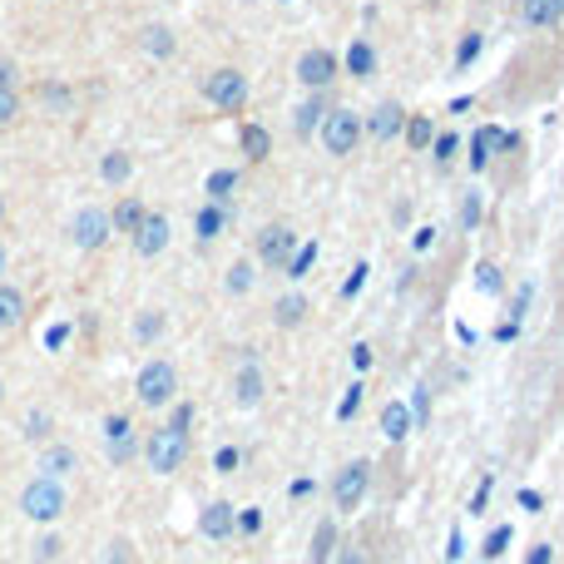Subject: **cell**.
<instances>
[{"label":"cell","instance_id":"e0dca14e","mask_svg":"<svg viewBox=\"0 0 564 564\" xmlns=\"http://www.w3.org/2000/svg\"><path fill=\"white\" fill-rule=\"evenodd\" d=\"M25 322V292L21 288H0V332H11Z\"/></svg>","mask_w":564,"mask_h":564},{"label":"cell","instance_id":"cb8c5ba5","mask_svg":"<svg viewBox=\"0 0 564 564\" xmlns=\"http://www.w3.org/2000/svg\"><path fill=\"white\" fill-rule=\"evenodd\" d=\"M243 154L248 159H267V154H273V134H267L263 124H243Z\"/></svg>","mask_w":564,"mask_h":564},{"label":"cell","instance_id":"d590c367","mask_svg":"<svg viewBox=\"0 0 564 564\" xmlns=\"http://www.w3.org/2000/svg\"><path fill=\"white\" fill-rule=\"evenodd\" d=\"M312 257H317V243H308L302 253H292V257H288V277H302V273H308Z\"/></svg>","mask_w":564,"mask_h":564},{"label":"cell","instance_id":"7bdbcfd3","mask_svg":"<svg viewBox=\"0 0 564 564\" xmlns=\"http://www.w3.org/2000/svg\"><path fill=\"white\" fill-rule=\"evenodd\" d=\"M520 511H530V515L544 511V495H540V490H520Z\"/></svg>","mask_w":564,"mask_h":564},{"label":"cell","instance_id":"d6a6232c","mask_svg":"<svg viewBox=\"0 0 564 564\" xmlns=\"http://www.w3.org/2000/svg\"><path fill=\"white\" fill-rule=\"evenodd\" d=\"M159 332H164V317H159V312H144V317L134 322V337H139V341H154Z\"/></svg>","mask_w":564,"mask_h":564},{"label":"cell","instance_id":"5b68a950","mask_svg":"<svg viewBox=\"0 0 564 564\" xmlns=\"http://www.w3.org/2000/svg\"><path fill=\"white\" fill-rule=\"evenodd\" d=\"M367 485H372V466H367V460L341 466L337 476H332V505H337V511H357L362 495H367Z\"/></svg>","mask_w":564,"mask_h":564},{"label":"cell","instance_id":"91938a15","mask_svg":"<svg viewBox=\"0 0 564 564\" xmlns=\"http://www.w3.org/2000/svg\"><path fill=\"white\" fill-rule=\"evenodd\" d=\"M0 218H5V199H0Z\"/></svg>","mask_w":564,"mask_h":564},{"label":"cell","instance_id":"44dd1931","mask_svg":"<svg viewBox=\"0 0 564 564\" xmlns=\"http://www.w3.org/2000/svg\"><path fill=\"white\" fill-rule=\"evenodd\" d=\"M273 317H277V327H298V322L308 317V298H302V292H288V298H277Z\"/></svg>","mask_w":564,"mask_h":564},{"label":"cell","instance_id":"6da1fadb","mask_svg":"<svg viewBox=\"0 0 564 564\" xmlns=\"http://www.w3.org/2000/svg\"><path fill=\"white\" fill-rule=\"evenodd\" d=\"M322 144H327V154H337V159H347V154H357V144H362V115L357 109H327L317 124Z\"/></svg>","mask_w":564,"mask_h":564},{"label":"cell","instance_id":"1f68e13d","mask_svg":"<svg viewBox=\"0 0 564 564\" xmlns=\"http://www.w3.org/2000/svg\"><path fill=\"white\" fill-rule=\"evenodd\" d=\"M253 288V263H233L228 267V292H248Z\"/></svg>","mask_w":564,"mask_h":564},{"label":"cell","instance_id":"f1b7e54d","mask_svg":"<svg viewBox=\"0 0 564 564\" xmlns=\"http://www.w3.org/2000/svg\"><path fill=\"white\" fill-rule=\"evenodd\" d=\"M129 169H134V164H129V154H109V159L99 164V179H105V183H124Z\"/></svg>","mask_w":564,"mask_h":564},{"label":"cell","instance_id":"60d3db41","mask_svg":"<svg viewBox=\"0 0 564 564\" xmlns=\"http://www.w3.org/2000/svg\"><path fill=\"white\" fill-rule=\"evenodd\" d=\"M490 490H495V476H485L480 480V490H476V501H470V515H480L490 505Z\"/></svg>","mask_w":564,"mask_h":564},{"label":"cell","instance_id":"f6af8a7d","mask_svg":"<svg viewBox=\"0 0 564 564\" xmlns=\"http://www.w3.org/2000/svg\"><path fill=\"white\" fill-rule=\"evenodd\" d=\"M480 288H485V292H501V267H480Z\"/></svg>","mask_w":564,"mask_h":564},{"label":"cell","instance_id":"680465c9","mask_svg":"<svg viewBox=\"0 0 564 564\" xmlns=\"http://www.w3.org/2000/svg\"><path fill=\"white\" fill-rule=\"evenodd\" d=\"M0 273H5V248H0Z\"/></svg>","mask_w":564,"mask_h":564},{"label":"cell","instance_id":"277c9868","mask_svg":"<svg viewBox=\"0 0 564 564\" xmlns=\"http://www.w3.org/2000/svg\"><path fill=\"white\" fill-rule=\"evenodd\" d=\"M189 460V431L164 427L149 436V470L154 476H173V470Z\"/></svg>","mask_w":564,"mask_h":564},{"label":"cell","instance_id":"6f0895ef","mask_svg":"<svg viewBox=\"0 0 564 564\" xmlns=\"http://www.w3.org/2000/svg\"><path fill=\"white\" fill-rule=\"evenodd\" d=\"M288 490H292V501H302V495H312V480H292Z\"/></svg>","mask_w":564,"mask_h":564},{"label":"cell","instance_id":"30bf717a","mask_svg":"<svg viewBox=\"0 0 564 564\" xmlns=\"http://www.w3.org/2000/svg\"><path fill=\"white\" fill-rule=\"evenodd\" d=\"M169 233H173V228H169V218H164V214H144V224H139L129 238H134V253L139 257H159L164 248H169Z\"/></svg>","mask_w":564,"mask_h":564},{"label":"cell","instance_id":"8d00e7d4","mask_svg":"<svg viewBox=\"0 0 564 564\" xmlns=\"http://www.w3.org/2000/svg\"><path fill=\"white\" fill-rule=\"evenodd\" d=\"M40 99L50 109H70V89H64V85H40Z\"/></svg>","mask_w":564,"mask_h":564},{"label":"cell","instance_id":"e575fe53","mask_svg":"<svg viewBox=\"0 0 564 564\" xmlns=\"http://www.w3.org/2000/svg\"><path fill=\"white\" fill-rule=\"evenodd\" d=\"M505 544H511V525H501V530H490V540H485V560H501Z\"/></svg>","mask_w":564,"mask_h":564},{"label":"cell","instance_id":"9c48e42d","mask_svg":"<svg viewBox=\"0 0 564 564\" xmlns=\"http://www.w3.org/2000/svg\"><path fill=\"white\" fill-rule=\"evenodd\" d=\"M337 70H341L337 55L322 50V45H317V50H302V55H298V80H302L308 89H327L332 80H337Z\"/></svg>","mask_w":564,"mask_h":564},{"label":"cell","instance_id":"7402d4cb","mask_svg":"<svg viewBox=\"0 0 564 564\" xmlns=\"http://www.w3.org/2000/svg\"><path fill=\"white\" fill-rule=\"evenodd\" d=\"M144 214H149V208H144L139 199H119V208L109 214V218H115V233H134V228L144 224Z\"/></svg>","mask_w":564,"mask_h":564},{"label":"cell","instance_id":"74e56055","mask_svg":"<svg viewBox=\"0 0 564 564\" xmlns=\"http://www.w3.org/2000/svg\"><path fill=\"white\" fill-rule=\"evenodd\" d=\"M431 149H436V159H441V164H446V159H451V154H456V149H460V139H456V134H436V139H431Z\"/></svg>","mask_w":564,"mask_h":564},{"label":"cell","instance_id":"d4e9b609","mask_svg":"<svg viewBox=\"0 0 564 564\" xmlns=\"http://www.w3.org/2000/svg\"><path fill=\"white\" fill-rule=\"evenodd\" d=\"M347 70H351V75H357V80H367V75H372V70H376V50H372V45H367V40H357V45H351V50H347Z\"/></svg>","mask_w":564,"mask_h":564},{"label":"cell","instance_id":"2e32d148","mask_svg":"<svg viewBox=\"0 0 564 564\" xmlns=\"http://www.w3.org/2000/svg\"><path fill=\"white\" fill-rule=\"evenodd\" d=\"M233 401H238V406H257V401H263V372H257L253 362H243V372H238Z\"/></svg>","mask_w":564,"mask_h":564},{"label":"cell","instance_id":"f35d334b","mask_svg":"<svg viewBox=\"0 0 564 564\" xmlns=\"http://www.w3.org/2000/svg\"><path fill=\"white\" fill-rule=\"evenodd\" d=\"M476 55H480V35H466V40H460V55H456V70H466Z\"/></svg>","mask_w":564,"mask_h":564},{"label":"cell","instance_id":"bcb514c9","mask_svg":"<svg viewBox=\"0 0 564 564\" xmlns=\"http://www.w3.org/2000/svg\"><path fill=\"white\" fill-rule=\"evenodd\" d=\"M351 367H357V372H367V367H372V347H367V341H357V347H351Z\"/></svg>","mask_w":564,"mask_h":564},{"label":"cell","instance_id":"836d02e7","mask_svg":"<svg viewBox=\"0 0 564 564\" xmlns=\"http://www.w3.org/2000/svg\"><path fill=\"white\" fill-rule=\"evenodd\" d=\"M362 392H367L362 382L347 386V396H341V406H337V421H351V416H357V406H362Z\"/></svg>","mask_w":564,"mask_h":564},{"label":"cell","instance_id":"3957f363","mask_svg":"<svg viewBox=\"0 0 564 564\" xmlns=\"http://www.w3.org/2000/svg\"><path fill=\"white\" fill-rule=\"evenodd\" d=\"M203 95H208V105L218 115H238L248 105V75L243 70H214V75L203 80Z\"/></svg>","mask_w":564,"mask_h":564},{"label":"cell","instance_id":"d6986e66","mask_svg":"<svg viewBox=\"0 0 564 564\" xmlns=\"http://www.w3.org/2000/svg\"><path fill=\"white\" fill-rule=\"evenodd\" d=\"M193 228H199V238H203V243H214V238L228 228V214H224V208H218V203H203V208H199V218H193Z\"/></svg>","mask_w":564,"mask_h":564},{"label":"cell","instance_id":"603a6c76","mask_svg":"<svg viewBox=\"0 0 564 564\" xmlns=\"http://www.w3.org/2000/svg\"><path fill=\"white\" fill-rule=\"evenodd\" d=\"M139 45L164 60V55H173V45H179V40L169 35V25H144V31H139Z\"/></svg>","mask_w":564,"mask_h":564},{"label":"cell","instance_id":"4fadbf2b","mask_svg":"<svg viewBox=\"0 0 564 564\" xmlns=\"http://www.w3.org/2000/svg\"><path fill=\"white\" fill-rule=\"evenodd\" d=\"M411 431H416L411 406H406V401H392V406H386V411H382V436H386V441H406Z\"/></svg>","mask_w":564,"mask_h":564},{"label":"cell","instance_id":"4316f807","mask_svg":"<svg viewBox=\"0 0 564 564\" xmlns=\"http://www.w3.org/2000/svg\"><path fill=\"white\" fill-rule=\"evenodd\" d=\"M332 544H337V525L322 520L317 535H312V554H308V560H312V564H327V560H332Z\"/></svg>","mask_w":564,"mask_h":564},{"label":"cell","instance_id":"ac0fdd59","mask_svg":"<svg viewBox=\"0 0 564 564\" xmlns=\"http://www.w3.org/2000/svg\"><path fill=\"white\" fill-rule=\"evenodd\" d=\"M105 436H109V456H115V460H129V456H134V441H129V421H124V416H109V421H105Z\"/></svg>","mask_w":564,"mask_h":564},{"label":"cell","instance_id":"ba28073f","mask_svg":"<svg viewBox=\"0 0 564 564\" xmlns=\"http://www.w3.org/2000/svg\"><path fill=\"white\" fill-rule=\"evenodd\" d=\"M292 253H298V228L267 224L263 233H257V263H263V267H288Z\"/></svg>","mask_w":564,"mask_h":564},{"label":"cell","instance_id":"b9f144b4","mask_svg":"<svg viewBox=\"0 0 564 564\" xmlns=\"http://www.w3.org/2000/svg\"><path fill=\"white\" fill-rule=\"evenodd\" d=\"M238 530L257 535V530H263V511H243V515H238Z\"/></svg>","mask_w":564,"mask_h":564},{"label":"cell","instance_id":"ffe728a7","mask_svg":"<svg viewBox=\"0 0 564 564\" xmlns=\"http://www.w3.org/2000/svg\"><path fill=\"white\" fill-rule=\"evenodd\" d=\"M322 115H327V105H322V99H308V105H298V115H292V134H298V139L317 134Z\"/></svg>","mask_w":564,"mask_h":564},{"label":"cell","instance_id":"83f0119b","mask_svg":"<svg viewBox=\"0 0 564 564\" xmlns=\"http://www.w3.org/2000/svg\"><path fill=\"white\" fill-rule=\"evenodd\" d=\"M401 134L411 139V149H431V139H436V124H431L427 115H416V119H406Z\"/></svg>","mask_w":564,"mask_h":564},{"label":"cell","instance_id":"4dcf8cb0","mask_svg":"<svg viewBox=\"0 0 564 564\" xmlns=\"http://www.w3.org/2000/svg\"><path fill=\"white\" fill-rule=\"evenodd\" d=\"M15 119H21V95L0 85V129H11Z\"/></svg>","mask_w":564,"mask_h":564},{"label":"cell","instance_id":"f546056e","mask_svg":"<svg viewBox=\"0 0 564 564\" xmlns=\"http://www.w3.org/2000/svg\"><path fill=\"white\" fill-rule=\"evenodd\" d=\"M238 189V173L233 169H214V173H208V199H228V193H233Z\"/></svg>","mask_w":564,"mask_h":564},{"label":"cell","instance_id":"11a10c76","mask_svg":"<svg viewBox=\"0 0 564 564\" xmlns=\"http://www.w3.org/2000/svg\"><path fill=\"white\" fill-rule=\"evenodd\" d=\"M0 85L15 89V64H11V60H0Z\"/></svg>","mask_w":564,"mask_h":564},{"label":"cell","instance_id":"94428289","mask_svg":"<svg viewBox=\"0 0 564 564\" xmlns=\"http://www.w3.org/2000/svg\"><path fill=\"white\" fill-rule=\"evenodd\" d=\"M0 401H5V386H0Z\"/></svg>","mask_w":564,"mask_h":564},{"label":"cell","instance_id":"c3c4849f","mask_svg":"<svg viewBox=\"0 0 564 564\" xmlns=\"http://www.w3.org/2000/svg\"><path fill=\"white\" fill-rule=\"evenodd\" d=\"M362 283H367V263H357L351 267V277H347V298L351 292H362Z\"/></svg>","mask_w":564,"mask_h":564},{"label":"cell","instance_id":"f5cc1de1","mask_svg":"<svg viewBox=\"0 0 564 564\" xmlns=\"http://www.w3.org/2000/svg\"><path fill=\"white\" fill-rule=\"evenodd\" d=\"M460 554H466V540H460V530H456V535H451V540H446V560H451V564H456V560H460Z\"/></svg>","mask_w":564,"mask_h":564},{"label":"cell","instance_id":"816d5d0a","mask_svg":"<svg viewBox=\"0 0 564 564\" xmlns=\"http://www.w3.org/2000/svg\"><path fill=\"white\" fill-rule=\"evenodd\" d=\"M214 466H218V470H233V466H238V451H233V446H224V451L214 456Z\"/></svg>","mask_w":564,"mask_h":564},{"label":"cell","instance_id":"db71d44e","mask_svg":"<svg viewBox=\"0 0 564 564\" xmlns=\"http://www.w3.org/2000/svg\"><path fill=\"white\" fill-rule=\"evenodd\" d=\"M189 421H193V406H179V411H173V421H169V427L189 431Z\"/></svg>","mask_w":564,"mask_h":564},{"label":"cell","instance_id":"9a60e30c","mask_svg":"<svg viewBox=\"0 0 564 564\" xmlns=\"http://www.w3.org/2000/svg\"><path fill=\"white\" fill-rule=\"evenodd\" d=\"M520 21L525 25H560L564 21V0H525Z\"/></svg>","mask_w":564,"mask_h":564},{"label":"cell","instance_id":"52a82bcc","mask_svg":"<svg viewBox=\"0 0 564 564\" xmlns=\"http://www.w3.org/2000/svg\"><path fill=\"white\" fill-rule=\"evenodd\" d=\"M109 233H115V218L105 214V208H80L75 224H70V238H75V248H85V253H95V248L109 243Z\"/></svg>","mask_w":564,"mask_h":564},{"label":"cell","instance_id":"8992f818","mask_svg":"<svg viewBox=\"0 0 564 564\" xmlns=\"http://www.w3.org/2000/svg\"><path fill=\"white\" fill-rule=\"evenodd\" d=\"M139 401L144 406H169L173 392H179V372H173L169 362H149L144 372H139Z\"/></svg>","mask_w":564,"mask_h":564},{"label":"cell","instance_id":"5bb4252c","mask_svg":"<svg viewBox=\"0 0 564 564\" xmlns=\"http://www.w3.org/2000/svg\"><path fill=\"white\" fill-rule=\"evenodd\" d=\"M501 144H511V134H501V129H480V134L470 139V169H485L490 154L501 149Z\"/></svg>","mask_w":564,"mask_h":564},{"label":"cell","instance_id":"681fc988","mask_svg":"<svg viewBox=\"0 0 564 564\" xmlns=\"http://www.w3.org/2000/svg\"><path fill=\"white\" fill-rule=\"evenodd\" d=\"M45 427H50V416H45V411H35V416H31V431H25V436L45 441Z\"/></svg>","mask_w":564,"mask_h":564},{"label":"cell","instance_id":"ee69618b","mask_svg":"<svg viewBox=\"0 0 564 564\" xmlns=\"http://www.w3.org/2000/svg\"><path fill=\"white\" fill-rule=\"evenodd\" d=\"M60 550H64V544L55 540V535H45V540L35 544V560H55V554H60Z\"/></svg>","mask_w":564,"mask_h":564},{"label":"cell","instance_id":"8fae6325","mask_svg":"<svg viewBox=\"0 0 564 564\" xmlns=\"http://www.w3.org/2000/svg\"><path fill=\"white\" fill-rule=\"evenodd\" d=\"M199 530H203V540H228V535L238 530V505H228V501L203 505Z\"/></svg>","mask_w":564,"mask_h":564},{"label":"cell","instance_id":"7c38bea8","mask_svg":"<svg viewBox=\"0 0 564 564\" xmlns=\"http://www.w3.org/2000/svg\"><path fill=\"white\" fill-rule=\"evenodd\" d=\"M362 129L376 139V144H386V139H396V134H401V129H406V109L396 105V99H382V105L372 109V119H367Z\"/></svg>","mask_w":564,"mask_h":564},{"label":"cell","instance_id":"f907efd6","mask_svg":"<svg viewBox=\"0 0 564 564\" xmlns=\"http://www.w3.org/2000/svg\"><path fill=\"white\" fill-rule=\"evenodd\" d=\"M550 560H554V550H550V544H535V550L525 554V564H550Z\"/></svg>","mask_w":564,"mask_h":564},{"label":"cell","instance_id":"9f6ffc18","mask_svg":"<svg viewBox=\"0 0 564 564\" xmlns=\"http://www.w3.org/2000/svg\"><path fill=\"white\" fill-rule=\"evenodd\" d=\"M337 564H367V554H362V550H341Z\"/></svg>","mask_w":564,"mask_h":564},{"label":"cell","instance_id":"ab89813d","mask_svg":"<svg viewBox=\"0 0 564 564\" xmlns=\"http://www.w3.org/2000/svg\"><path fill=\"white\" fill-rule=\"evenodd\" d=\"M411 421H416V431H421V427L431 421V401H427V392H416V401H411Z\"/></svg>","mask_w":564,"mask_h":564},{"label":"cell","instance_id":"7a4b0ae2","mask_svg":"<svg viewBox=\"0 0 564 564\" xmlns=\"http://www.w3.org/2000/svg\"><path fill=\"white\" fill-rule=\"evenodd\" d=\"M21 511L31 515L35 525H50L64 515V485L55 476H35L31 485L21 490Z\"/></svg>","mask_w":564,"mask_h":564},{"label":"cell","instance_id":"484cf974","mask_svg":"<svg viewBox=\"0 0 564 564\" xmlns=\"http://www.w3.org/2000/svg\"><path fill=\"white\" fill-rule=\"evenodd\" d=\"M40 470H45V476L60 480L64 470H75V451H70V446H50V451L40 456Z\"/></svg>","mask_w":564,"mask_h":564},{"label":"cell","instance_id":"7dc6e473","mask_svg":"<svg viewBox=\"0 0 564 564\" xmlns=\"http://www.w3.org/2000/svg\"><path fill=\"white\" fill-rule=\"evenodd\" d=\"M476 218H480V199H476V193H466V208H460V224H466V228H476Z\"/></svg>","mask_w":564,"mask_h":564}]
</instances>
